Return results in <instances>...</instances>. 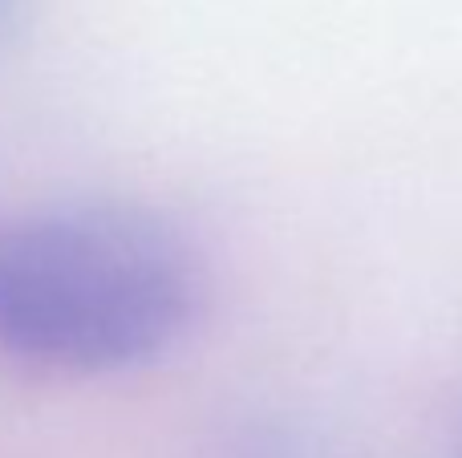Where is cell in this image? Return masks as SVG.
Returning <instances> with one entry per match:
<instances>
[{"mask_svg":"<svg viewBox=\"0 0 462 458\" xmlns=\"http://www.w3.org/2000/svg\"><path fill=\"white\" fill-rule=\"evenodd\" d=\"M0 8H5V0H0Z\"/></svg>","mask_w":462,"mask_h":458,"instance_id":"cell-2","label":"cell"},{"mask_svg":"<svg viewBox=\"0 0 462 458\" xmlns=\"http://www.w3.org/2000/svg\"><path fill=\"white\" fill-rule=\"evenodd\" d=\"M199 305L183 235L138 207H69L0 232V353L69 373L159 357Z\"/></svg>","mask_w":462,"mask_h":458,"instance_id":"cell-1","label":"cell"}]
</instances>
